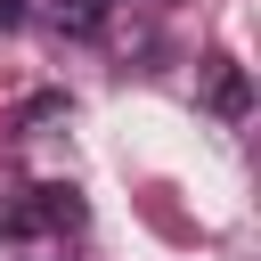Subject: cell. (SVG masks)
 Instances as JSON below:
<instances>
[{
  "mask_svg": "<svg viewBox=\"0 0 261 261\" xmlns=\"http://www.w3.org/2000/svg\"><path fill=\"white\" fill-rule=\"evenodd\" d=\"M82 220V204H73V188H24V196H8L0 204V237H57V228H73Z\"/></svg>",
  "mask_w": 261,
  "mask_h": 261,
  "instance_id": "obj_1",
  "label": "cell"
},
{
  "mask_svg": "<svg viewBox=\"0 0 261 261\" xmlns=\"http://www.w3.org/2000/svg\"><path fill=\"white\" fill-rule=\"evenodd\" d=\"M212 106H220L228 122L253 114V82H245V65H212Z\"/></svg>",
  "mask_w": 261,
  "mask_h": 261,
  "instance_id": "obj_2",
  "label": "cell"
},
{
  "mask_svg": "<svg viewBox=\"0 0 261 261\" xmlns=\"http://www.w3.org/2000/svg\"><path fill=\"white\" fill-rule=\"evenodd\" d=\"M0 24H24V0H0Z\"/></svg>",
  "mask_w": 261,
  "mask_h": 261,
  "instance_id": "obj_3",
  "label": "cell"
}]
</instances>
